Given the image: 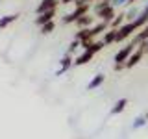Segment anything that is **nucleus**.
<instances>
[{"mask_svg":"<svg viewBox=\"0 0 148 139\" xmlns=\"http://www.w3.org/2000/svg\"><path fill=\"white\" fill-rule=\"evenodd\" d=\"M141 11H143L141 8L132 6V8H130L126 13H124V19H126V22H133V21H135V19H137L139 15H141Z\"/></svg>","mask_w":148,"mask_h":139,"instance_id":"13","label":"nucleus"},{"mask_svg":"<svg viewBox=\"0 0 148 139\" xmlns=\"http://www.w3.org/2000/svg\"><path fill=\"white\" fill-rule=\"evenodd\" d=\"M145 56V50L141 48V46H137V50L133 52L132 56H130V59L126 61V69H132V67H135V65L141 61V58Z\"/></svg>","mask_w":148,"mask_h":139,"instance_id":"7","label":"nucleus"},{"mask_svg":"<svg viewBox=\"0 0 148 139\" xmlns=\"http://www.w3.org/2000/svg\"><path fill=\"white\" fill-rule=\"evenodd\" d=\"M145 41H148V24H146L145 28H141V30L137 32V34H135V37H133V41H132V43L139 46V45H143V43H145Z\"/></svg>","mask_w":148,"mask_h":139,"instance_id":"11","label":"nucleus"},{"mask_svg":"<svg viewBox=\"0 0 148 139\" xmlns=\"http://www.w3.org/2000/svg\"><path fill=\"white\" fill-rule=\"evenodd\" d=\"M133 32H137V26L133 24V22H124L120 28H117V43L122 41V39H128Z\"/></svg>","mask_w":148,"mask_h":139,"instance_id":"4","label":"nucleus"},{"mask_svg":"<svg viewBox=\"0 0 148 139\" xmlns=\"http://www.w3.org/2000/svg\"><path fill=\"white\" fill-rule=\"evenodd\" d=\"M72 65H74V58H72L71 54H65L63 58L59 59V69H58V72H56V76H61V74L67 72Z\"/></svg>","mask_w":148,"mask_h":139,"instance_id":"5","label":"nucleus"},{"mask_svg":"<svg viewBox=\"0 0 148 139\" xmlns=\"http://www.w3.org/2000/svg\"><path fill=\"white\" fill-rule=\"evenodd\" d=\"M145 117H146V119H148V111H146V113H145Z\"/></svg>","mask_w":148,"mask_h":139,"instance_id":"26","label":"nucleus"},{"mask_svg":"<svg viewBox=\"0 0 148 139\" xmlns=\"http://www.w3.org/2000/svg\"><path fill=\"white\" fill-rule=\"evenodd\" d=\"M108 30H109V28H108V24H106V22H98L96 26H91V28H89V37H91V41L95 39L98 34H102V32H108Z\"/></svg>","mask_w":148,"mask_h":139,"instance_id":"12","label":"nucleus"},{"mask_svg":"<svg viewBox=\"0 0 148 139\" xmlns=\"http://www.w3.org/2000/svg\"><path fill=\"white\" fill-rule=\"evenodd\" d=\"M146 122H148V119L145 117V115H139V117H135V119H133V124H132V128H133V130H139V128L146 126Z\"/></svg>","mask_w":148,"mask_h":139,"instance_id":"19","label":"nucleus"},{"mask_svg":"<svg viewBox=\"0 0 148 139\" xmlns=\"http://www.w3.org/2000/svg\"><path fill=\"white\" fill-rule=\"evenodd\" d=\"M92 22H95V21H92V17L87 13V15H83V17H80L76 21V26L80 28V30H85V28H91L92 26Z\"/></svg>","mask_w":148,"mask_h":139,"instance_id":"16","label":"nucleus"},{"mask_svg":"<svg viewBox=\"0 0 148 139\" xmlns=\"http://www.w3.org/2000/svg\"><path fill=\"white\" fill-rule=\"evenodd\" d=\"M78 46H82V43H80V41H76V39H74V41H72V43H71V45H69V50H67V54H72V52H74V50H76V48H78Z\"/></svg>","mask_w":148,"mask_h":139,"instance_id":"22","label":"nucleus"},{"mask_svg":"<svg viewBox=\"0 0 148 139\" xmlns=\"http://www.w3.org/2000/svg\"><path fill=\"white\" fill-rule=\"evenodd\" d=\"M95 15L100 19V22H106V24L109 26L111 22H113V19L117 17V13H115V8H113V6L109 4V6H106L104 9H100L98 13H95Z\"/></svg>","mask_w":148,"mask_h":139,"instance_id":"3","label":"nucleus"},{"mask_svg":"<svg viewBox=\"0 0 148 139\" xmlns=\"http://www.w3.org/2000/svg\"><path fill=\"white\" fill-rule=\"evenodd\" d=\"M92 56H95V54H91V52H87V50H83L82 54H78L76 58H74V65H76V67H78V65H85L87 61H91V59H92Z\"/></svg>","mask_w":148,"mask_h":139,"instance_id":"15","label":"nucleus"},{"mask_svg":"<svg viewBox=\"0 0 148 139\" xmlns=\"http://www.w3.org/2000/svg\"><path fill=\"white\" fill-rule=\"evenodd\" d=\"M126 106H128V98H119V100L113 104V108H111V115L122 113V111L126 109Z\"/></svg>","mask_w":148,"mask_h":139,"instance_id":"14","label":"nucleus"},{"mask_svg":"<svg viewBox=\"0 0 148 139\" xmlns=\"http://www.w3.org/2000/svg\"><path fill=\"white\" fill-rule=\"evenodd\" d=\"M102 43H104V45L117 43V30H113V28H109V30H108V32L104 34V37H102Z\"/></svg>","mask_w":148,"mask_h":139,"instance_id":"17","label":"nucleus"},{"mask_svg":"<svg viewBox=\"0 0 148 139\" xmlns=\"http://www.w3.org/2000/svg\"><path fill=\"white\" fill-rule=\"evenodd\" d=\"M139 46H141V48L145 50V54H148V41H145V43H143V45H139Z\"/></svg>","mask_w":148,"mask_h":139,"instance_id":"23","label":"nucleus"},{"mask_svg":"<svg viewBox=\"0 0 148 139\" xmlns=\"http://www.w3.org/2000/svg\"><path fill=\"white\" fill-rule=\"evenodd\" d=\"M133 2H137V0H126V4H133Z\"/></svg>","mask_w":148,"mask_h":139,"instance_id":"25","label":"nucleus"},{"mask_svg":"<svg viewBox=\"0 0 148 139\" xmlns=\"http://www.w3.org/2000/svg\"><path fill=\"white\" fill-rule=\"evenodd\" d=\"M122 69H126L124 65H119V63H115V71H122Z\"/></svg>","mask_w":148,"mask_h":139,"instance_id":"24","label":"nucleus"},{"mask_svg":"<svg viewBox=\"0 0 148 139\" xmlns=\"http://www.w3.org/2000/svg\"><path fill=\"white\" fill-rule=\"evenodd\" d=\"M89 13V4H83V6H78L74 11H71V13H67V15L63 17V24H71V22H76L80 17H83V15H87Z\"/></svg>","mask_w":148,"mask_h":139,"instance_id":"1","label":"nucleus"},{"mask_svg":"<svg viewBox=\"0 0 148 139\" xmlns=\"http://www.w3.org/2000/svg\"><path fill=\"white\" fill-rule=\"evenodd\" d=\"M133 52H135V45H133V43H130V45H126V46H122V48H120L119 52L115 54V63L124 65V67H126V61L130 59V56H132Z\"/></svg>","mask_w":148,"mask_h":139,"instance_id":"2","label":"nucleus"},{"mask_svg":"<svg viewBox=\"0 0 148 139\" xmlns=\"http://www.w3.org/2000/svg\"><path fill=\"white\" fill-rule=\"evenodd\" d=\"M54 28H56V24H54V21L52 22H48V24H45V26H41V34H50V32H54Z\"/></svg>","mask_w":148,"mask_h":139,"instance_id":"21","label":"nucleus"},{"mask_svg":"<svg viewBox=\"0 0 148 139\" xmlns=\"http://www.w3.org/2000/svg\"><path fill=\"white\" fill-rule=\"evenodd\" d=\"M18 19L17 13H11V15H6V17H0V30H4V28H8L11 22H15Z\"/></svg>","mask_w":148,"mask_h":139,"instance_id":"18","label":"nucleus"},{"mask_svg":"<svg viewBox=\"0 0 148 139\" xmlns=\"http://www.w3.org/2000/svg\"><path fill=\"white\" fill-rule=\"evenodd\" d=\"M58 4H59V0H41L35 11H37V15H43V13H46V11L56 9V8H58Z\"/></svg>","mask_w":148,"mask_h":139,"instance_id":"6","label":"nucleus"},{"mask_svg":"<svg viewBox=\"0 0 148 139\" xmlns=\"http://www.w3.org/2000/svg\"><path fill=\"white\" fill-rule=\"evenodd\" d=\"M54 17H56V9H52V11H46V13H43V15H37L35 24L41 28V26L48 24V22H52V21H54Z\"/></svg>","mask_w":148,"mask_h":139,"instance_id":"8","label":"nucleus"},{"mask_svg":"<svg viewBox=\"0 0 148 139\" xmlns=\"http://www.w3.org/2000/svg\"><path fill=\"white\" fill-rule=\"evenodd\" d=\"M104 46H106V45L102 43V41H91V43L82 45V48H83V50H87V52H91V54H96V52H100Z\"/></svg>","mask_w":148,"mask_h":139,"instance_id":"9","label":"nucleus"},{"mask_svg":"<svg viewBox=\"0 0 148 139\" xmlns=\"http://www.w3.org/2000/svg\"><path fill=\"white\" fill-rule=\"evenodd\" d=\"M104 82H106V74L104 72H98V74H95V76H92V80L89 83H87V89L92 91V89H96V87H100Z\"/></svg>","mask_w":148,"mask_h":139,"instance_id":"10","label":"nucleus"},{"mask_svg":"<svg viewBox=\"0 0 148 139\" xmlns=\"http://www.w3.org/2000/svg\"><path fill=\"white\" fill-rule=\"evenodd\" d=\"M124 21H126V19H124V13H119V15L113 19V22L109 24V28H113V30H117V28H120V26L124 24Z\"/></svg>","mask_w":148,"mask_h":139,"instance_id":"20","label":"nucleus"}]
</instances>
